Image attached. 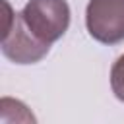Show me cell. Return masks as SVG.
<instances>
[{
  "label": "cell",
  "instance_id": "277c9868",
  "mask_svg": "<svg viewBox=\"0 0 124 124\" xmlns=\"http://www.w3.org/2000/svg\"><path fill=\"white\" fill-rule=\"evenodd\" d=\"M110 89L114 97L124 103V54H120L110 68Z\"/></svg>",
  "mask_w": 124,
  "mask_h": 124
},
{
  "label": "cell",
  "instance_id": "7a4b0ae2",
  "mask_svg": "<svg viewBox=\"0 0 124 124\" xmlns=\"http://www.w3.org/2000/svg\"><path fill=\"white\" fill-rule=\"evenodd\" d=\"M4 8H6V25L2 33L4 56L16 64H35L43 60L48 54L50 45L39 41L23 23L21 14L19 12L14 14L6 0H4Z\"/></svg>",
  "mask_w": 124,
  "mask_h": 124
},
{
  "label": "cell",
  "instance_id": "3957f363",
  "mask_svg": "<svg viewBox=\"0 0 124 124\" xmlns=\"http://www.w3.org/2000/svg\"><path fill=\"white\" fill-rule=\"evenodd\" d=\"M87 33L103 45L124 41V0H89L85 8Z\"/></svg>",
  "mask_w": 124,
  "mask_h": 124
},
{
  "label": "cell",
  "instance_id": "6da1fadb",
  "mask_svg": "<svg viewBox=\"0 0 124 124\" xmlns=\"http://www.w3.org/2000/svg\"><path fill=\"white\" fill-rule=\"evenodd\" d=\"M19 14L27 29L46 45H52L68 31L72 16L66 0H29Z\"/></svg>",
  "mask_w": 124,
  "mask_h": 124
}]
</instances>
